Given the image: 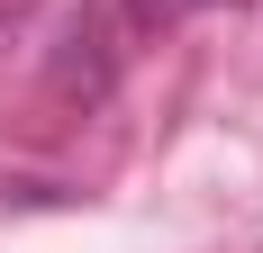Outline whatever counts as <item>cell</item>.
I'll return each instance as SVG.
<instances>
[{"label": "cell", "instance_id": "cell-1", "mask_svg": "<svg viewBox=\"0 0 263 253\" xmlns=\"http://www.w3.org/2000/svg\"><path fill=\"white\" fill-rule=\"evenodd\" d=\"M109 81H118V54H109V27L82 18L73 36H64V54H54V100H109Z\"/></svg>", "mask_w": 263, "mask_h": 253}, {"label": "cell", "instance_id": "cell-2", "mask_svg": "<svg viewBox=\"0 0 263 253\" xmlns=\"http://www.w3.org/2000/svg\"><path fill=\"white\" fill-rule=\"evenodd\" d=\"M191 9H209V0H127V27H173Z\"/></svg>", "mask_w": 263, "mask_h": 253}]
</instances>
